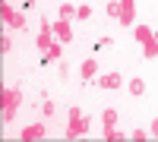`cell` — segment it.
<instances>
[{
  "label": "cell",
  "mask_w": 158,
  "mask_h": 142,
  "mask_svg": "<svg viewBox=\"0 0 158 142\" xmlns=\"http://www.w3.org/2000/svg\"><path fill=\"white\" fill-rule=\"evenodd\" d=\"M19 104H22V88H3V120L6 123L16 117Z\"/></svg>",
  "instance_id": "obj_1"
},
{
  "label": "cell",
  "mask_w": 158,
  "mask_h": 142,
  "mask_svg": "<svg viewBox=\"0 0 158 142\" xmlns=\"http://www.w3.org/2000/svg\"><path fill=\"white\" fill-rule=\"evenodd\" d=\"M67 139H79V136H85L89 133V117H73L70 123H67Z\"/></svg>",
  "instance_id": "obj_2"
},
{
  "label": "cell",
  "mask_w": 158,
  "mask_h": 142,
  "mask_svg": "<svg viewBox=\"0 0 158 142\" xmlns=\"http://www.w3.org/2000/svg\"><path fill=\"white\" fill-rule=\"evenodd\" d=\"M54 38L57 41H73V25H70V19H57V25H54Z\"/></svg>",
  "instance_id": "obj_3"
},
{
  "label": "cell",
  "mask_w": 158,
  "mask_h": 142,
  "mask_svg": "<svg viewBox=\"0 0 158 142\" xmlns=\"http://www.w3.org/2000/svg\"><path fill=\"white\" fill-rule=\"evenodd\" d=\"M44 133H48V126H44V123H29V126L19 133V139L32 142V139H44Z\"/></svg>",
  "instance_id": "obj_4"
},
{
  "label": "cell",
  "mask_w": 158,
  "mask_h": 142,
  "mask_svg": "<svg viewBox=\"0 0 158 142\" xmlns=\"http://www.w3.org/2000/svg\"><path fill=\"white\" fill-rule=\"evenodd\" d=\"M98 85H101V88H111V92H114V88H120V85H123V76H120V73H104L101 79H98Z\"/></svg>",
  "instance_id": "obj_5"
},
{
  "label": "cell",
  "mask_w": 158,
  "mask_h": 142,
  "mask_svg": "<svg viewBox=\"0 0 158 142\" xmlns=\"http://www.w3.org/2000/svg\"><path fill=\"white\" fill-rule=\"evenodd\" d=\"M133 38H136L139 44H146V41L155 38V29H152V25H136V29H133Z\"/></svg>",
  "instance_id": "obj_6"
},
{
  "label": "cell",
  "mask_w": 158,
  "mask_h": 142,
  "mask_svg": "<svg viewBox=\"0 0 158 142\" xmlns=\"http://www.w3.org/2000/svg\"><path fill=\"white\" fill-rule=\"evenodd\" d=\"M79 76H82V79H92V76H98V63L95 60H82V67H79Z\"/></svg>",
  "instance_id": "obj_7"
},
{
  "label": "cell",
  "mask_w": 158,
  "mask_h": 142,
  "mask_svg": "<svg viewBox=\"0 0 158 142\" xmlns=\"http://www.w3.org/2000/svg\"><path fill=\"white\" fill-rule=\"evenodd\" d=\"M63 54V41H57V38H54V44H51L48 51H44V63H51V60H57Z\"/></svg>",
  "instance_id": "obj_8"
},
{
  "label": "cell",
  "mask_w": 158,
  "mask_h": 142,
  "mask_svg": "<svg viewBox=\"0 0 158 142\" xmlns=\"http://www.w3.org/2000/svg\"><path fill=\"white\" fill-rule=\"evenodd\" d=\"M101 126H104V130H111V126H117V111H114V108H108V111L101 114Z\"/></svg>",
  "instance_id": "obj_9"
},
{
  "label": "cell",
  "mask_w": 158,
  "mask_h": 142,
  "mask_svg": "<svg viewBox=\"0 0 158 142\" xmlns=\"http://www.w3.org/2000/svg\"><path fill=\"white\" fill-rule=\"evenodd\" d=\"M142 57H146V60H155V57H158V41H155V38L142 44Z\"/></svg>",
  "instance_id": "obj_10"
},
{
  "label": "cell",
  "mask_w": 158,
  "mask_h": 142,
  "mask_svg": "<svg viewBox=\"0 0 158 142\" xmlns=\"http://www.w3.org/2000/svg\"><path fill=\"white\" fill-rule=\"evenodd\" d=\"M127 88H130V95H142V92H146V82H142L139 76H133V79L127 82Z\"/></svg>",
  "instance_id": "obj_11"
},
{
  "label": "cell",
  "mask_w": 158,
  "mask_h": 142,
  "mask_svg": "<svg viewBox=\"0 0 158 142\" xmlns=\"http://www.w3.org/2000/svg\"><path fill=\"white\" fill-rule=\"evenodd\" d=\"M51 44H54V32H38V47L48 51Z\"/></svg>",
  "instance_id": "obj_12"
},
{
  "label": "cell",
  "mask_w": 158,
  "mask_h": 142,
  "mask_svg": "<svg viewBox=\"0 0 158 142\" xmlns=\"http://www.w3.org/2000/svg\"><path fill=\"white\" fill-rule=\"evenodd\" d=\"M0 16H3V22H10V25H13V19H16V16H19V13H16V10H13L10 3H3V6H0Z\"/></svg>",
  "instance_id": "obj_13"
},
{
  "label": "cell",
  "mask_w": 158,
  "mask_h": 142,
  "mask_svg": "<svg viewBox=\"0 0 158 142\" xmlns=\"http://www.w3.org/2000/svg\"><path fill=\"white\" fill-rule=\"evenodd\" d=\"M104 10H108V16H117V19H120V0H108Z\"/></svg>",
  "instance_id": "obj_14"
},
{
  "label": "cell",
  "mask_w": 158,
  "mask_h": 142,
  "mask_svg": "<svg viewBox=\"0 0 158 142\" xmlns=\"http://www.w3.org/2000/svg\"><path fill=\"white\" fill-rule=\"evenodd\" d=\"M73 16H76V6L63 3V6H60V19H73Z\"/></svg>",
  "instance_id": "obj_15"
},
{
  "label": "cell",
  "mask_w": 158,
  "mask_h": 142,
  "mask_svg": "<svg viewBox=\"0 0 158 142\" xmlns=\"http://www.w3.org/2000/svg\"><path fill=\"white\" fill-rule=\"evenodd\" d=\"M133 16H136V10H120V22L123 25H133Z\"/></svg>",
  "instance_id": "obj_16"
},
{
  "label": "cell",
  "mask_w": 158,
  "mask_h": 142,
  "mask_svg": "<svg viewBox=\"0 0 158 142\" xmlns=\"http://www.w3.org/2000/svg\"><path fill=\"white\" fill-rule=\"evenodd\" d=\"M89 16H92V6H85V3L76 6V19H89Z\"/></svg>",
  "instance_id": "obj_17"
},
{
  "label": "cell",
  "mask_w": 158,
  "mask_h": 142,
  "mask_svg": "<svg viewBox=\"0 0 158 142\" xmlns=\"http://www.w3.org/2000/svg\"><path fill=\"white\" fill-rule=\"evenodd\" d=\"M104 139H114V142H117V139H123V133H120V130H114V126H111V130H104Z\"/></svg>",
  "instance_id": "obj_18"
},
{
  "label": "cell",
  "mask_w": 158,
  "mask_h": 142,
  "mask_svg": "<svg viewBox=\"0 0 158 142\" xmlns=\"http://www.w3.org/2000/svg\"><path fill=\"white\" fill-rule=\"evenodd\" d=\"M41 111H44V117H54V104H51V101H44Z\"/></svg>",
  "instance_id": "obj_19"
},
{
  "label": "cell",
  "mask_w": 158,
  "mask_h": 142,
  "mask_svg": "<svg viewBox=\"0 0 158 142\" xmlns=\"http://www.w3.org/2000/svg\"><path fill=\"white\" fill-rule=\"evenodd\" d=\"M120 10H136V0H120Z\"/></svg>",
  "instance_id": "obj_20"
},
{
  "label": "cell",
  "mask_w": 158,
  "mask_h": 142,
  "mask_svg": "<svg viewBox=\"0 0 158 142\" xmlns=\"http://www.w3.org/2000/svg\"><path fill=\"white\" fill-rule=\"evenodd\" d=\"M0 47H3V54H10V51H13V41H10V38H3V41H0Z\"/></svg>",
  "instance_id": "obj_21"
},
{
  "label": "cell",
  "mask_w": 158,
  "mask_h": 142,
  "mask_svg": "<svg viewBox=\"0 0 158 142\" xmlns=\"http://www.w3.org/2000/svg\"><path fill=\"white\" fill-rule=\"evenodd\" d=\"M133 139H149V130H133Z\"/></svg>",
  "instance_id": "obj_22"
},
{
  "label": "cell",
  "mask_w": 158,
  "mask_h": 142,
  "mask_svg": "<svg viewBox=\"0 0 158 142\" xmlns=\"http://www.w3.org/2000/svg\"><path fill=\"white\" fill-rule=\"evenodd\" d=\"M149 136H155V139H158V117H155V120H152V126H149Z\"/></svg>",
  "instance_id": "obj_23"
},
{
  "label": "cell",
  "mask_w": 158,
  "mask_h": 142,
  "mask_svg": "<svg viewBox=\"0 0 158 142\" xmlns=\"http://www.w3.org/2000/svg\"><path fill=\"white\" fill-rule=\"evenodd\" d=\"M155 41H158V29H155Z\"/></svg>",
  "instance_id": "obj_24"
}]
</instances>
